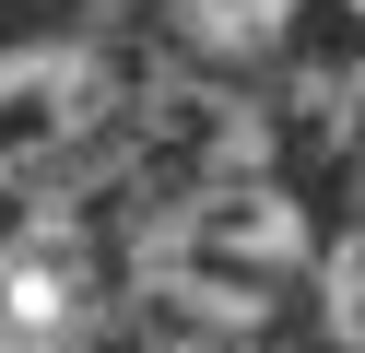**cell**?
I'll use <instances>...</instances> for the list:
<instances>
[{
  "label": "cell",
  "instance_id": "1",
  "mask_svg": "<svg viewBox=\"0 0 365 353\" xmlns=\"http://www.w3.org/2000/svg\"><path fill=\"white\" fill-rule=\"evenodd\" d=\"M294 271H307V212H294L271 177L189 188V200L142 235V282L177 295L200 329H259Z\"/></svg>",
  "mask_w": 365,
  "mask_h": 353
},
{
  "label": "cell",
  "instance_id": "2",
  "mask_svg": "<svg viewBox=\"0 0 365 353\" xmlns=\"http://www.w3.org/2000/svg\"><path fill=\"white\" fill-rule=\"evenodd\" d=\"M106 118V59L95 47H0V177L59 165Z\"/></svg>",
  "mask_w": 365,
  "mask_h": 353
},
{
  "label": "cell",
  "instance_id": "3",
  "mask_svg": "<svg viewBox=\"0 0 365 353\" xmlns=\"http://www.w3.org/2000/svg\"><path fill=\"white\" fill-rule=\"evenodd\" d=\"M165 12L189 24L200 47H271V36H283V12H294V0H165Z\"/></svg>",
  "mask_w": 365,
  "mask_h": 353
},
{
  "label": "cell",
  "instance_id": "4",
  "mask_svg": "<svg viewBox=\"0 0 365 353\" xmlns=\"http://www.w3.org/2000/svg\"><path fill=\"white\" fill-rule=\"evenodd\" d=\"M318 318H330V342H341V353H365V224L341 235L330 259H318Z\"/></svg>",
  "mask_w": 365,
  "mask_h": 353
},
{
  "label": "cell",
  "instance_id": "5",
  "mask_svg": "<svg viewBox=\"0 0 365 353\" xmlns=\"http://www.w3.org/2000/svg\"><path fill=\"white\" fill-rule=\"evenodd\" d=\"M165 353H271V342H259V329H177Z\"/></svg>",
  "mask_w": 365,
  "mask_h": 353
},
{
  "label": "cell",
  "instance_id": "6",
  "mask_svg": "<svg viewBox=\"0 0 365 353\" xmlns=\"http://www.w3.org/2000/svg\"><path fill=\"white\" fill-rule=\"evenodd\" d=\"M0 353H59V342H24V329H0Z\"/></svg>",
  "mask_w": 365,
  "mask_h": 353
},
{
  "label": "cell",
  "instance_id": "7",
  "mask_svg": "<svg viewBox=\"0 0 365 353\" xmlns=\"http://www.w3.org/2000/svg\"><path fill=\"white\" fill-rule=\"evenodd\" d=\"M341 12H365V0H341Z\"/></svg>",
  "mask_w": 365,
  "mask_h": 353
}]
</instances>
